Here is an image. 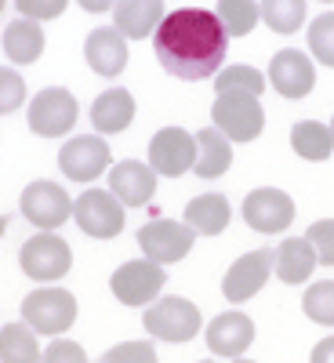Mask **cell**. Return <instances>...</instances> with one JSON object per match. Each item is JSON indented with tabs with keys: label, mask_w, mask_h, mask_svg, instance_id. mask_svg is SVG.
<instances>
[{
	"label": "cell",
	"mask_w": 334,
	"mask_h": 363,
	"mask_svg": "<svg viewBox=\"0 0 334 363\" xmlns=\"http://www.w3.org/2000/svg\"><path fill=\"white\" fill-rule=\"evenodd\" d=\"M244 222L255 233H284L294 222V200L277 186L251 189L244 200Z\"/></svg>",
	"instance_id": "9a60e30c"
},
{
	"label": "cell",
	"mask_w": 334,
	"mask_h": 363,
	"mask_svg": "<svg viewBox=\"0 0 334 363\" xmlns=\"http://www.w3.org/2000/svg\"><path fill=\"white\" fill-rule=\"evenodd\" d=\"M18 265L29 280H37V284H55V280H62L66 272L73 269V251L69 244L58 233L44 229L37 236H29L22 251H18Z\"/></svg>",
	"instance_id": "5b68a950"
},
{
	"label": "cell",
	"mask_w": 334,
	"mask_h": 363,
	"mask_svg": "<svg viewBox=\"0 0 334 363\" xmlns=\"http://www.w3.org/2000/svg\"><path fill=\"white\" fill-rule=\"evenodd\" d=\"M73 218L91 240H113L124 229V203L109 189H84L73 200Z\"/></svg>",
	"instance_id": "30bf717a"
},
{
	"label": "cell",
	"mask_w": 334,
	"mask_h": 363,
	"mask_svg": "<svg viewBox=\"0 0 334 363\" xmlns=\"http://www.w3.org/2000/svg\"><path fill=\"white\" fill-rule=\"evenodd\" d=\"M291 149L301 160L323 164L334 153V135H330L327 124H320V120H298V124L291 128Z\"/></svg>",
	"instance_id": "d4e9b609"
},
{
	"label": "cell",
	"mask_w": 334,
	"mask_h": 363,
	"mask_svg": "<svg viewBox=\"0 0 334 363\" xmlns=\"http://www.w3.org/2000/svg\"><path fill=\"white\" fill-rule=\"evenodd\" d=\"M4 55L15 66H33L44 55V29L33 18H15L4 26Z\"/></svg>",
	"instance_id": "603a6c76"
},
{
	"label": "cell",
	"mask_w": 334,
	"mask_h": 363,
	"mask_svg": "<svg viewBox=\"0 0 334 363\" xmlns=\"http://www.w3.org/2000/svg\"><path fill=\"white\" fill-rule=\"evenodd\" d=\"M301 309L313 323H323V327H334V280H320L306 291L301 298Z\"/></svg>",
	"instance_id": "f546056e"
},
{
	"label": "cell",
	"mask_w": 334,
	"mask_h": 363,
	"mask_svg": "<svg viewBox=\"0 0 334 363\" xmlns=\"http://www.w3.org/2000/svg\"><path fill=\"white\" fill-rule=\"evenodd\" d=\"M99 363H160V356L149 342H120L109 352H102Z\"/></svg>",
	"instance_id": "1f68e13d"
},
{
	"label": "cell",
	"mask_w": 334,
	"mask_h": 363,
	"mask_svg": "<svg viewBox=\"0 0 334 363\" xmlns=\"http://www.w3.org/2000/svg\"><path fill=\"white\" fill-rule=\"evenodd\" d=\"M211 116H215V128L229 142H255L265 128V109L258 95H247V91H222V95H215Z\"/></svg>",
	"instance_id": "277c9868"
},
{
	"label": "cell",
	"mask_w": 334,
	"mask_h": 363,
	"mask_svg": "<svg viewBox=\"0 0 334 363\" xmlns=\"http://www.w3.org/2000/svg\"><path fill=\"white\" fill-rule=\"evenodd\" d=\"M109 164H113L109 142L99 135H73L58 149V171L69 182H84V186L102 178V171H109Z\"/></svg>",
	"instance_id": "8fae6325"
},
{
	"label": "cell",
	"mask_w": 334,
	"mask_h": 363,
	"mask_svg": "<svg viewBox=\"0 0 334 363\" xmlns=\"http://www.w3.org/2000/svg\"><path fill=\"white\" fill-rule=\"evenodd\" d=\"M233 218V207L222 193H204L196 200L186 203V222L196 229V236H218L229 229Z\"/></svg>",
	"instance_id": "cb8c5ba5"
},
{
	"label": "cell",
	"mask_w": 334,
	"mask_h": 363,
	"mask_svg": "<svg viewBox=\"0 0 334 363\" xmlns=\"http://www.w3.org/2000/svg\"><path fill=\"white\" fill-rule=\"evenodd\" d=\"M91 124L102 135H120L135 124V99L128 87H109L91 106Z\"/></svg>",
	"instance_id": "ffe728a7"
},
{
	"label": "cell",
	"mask_w": 334,
	"mask_h": 363,
	"mask_svg": "<svg viewBox=\"0 0 334 363\" xmlns=\"http://www.w3.org/2000/svg\"><path fill=\"white\" fill-rule=\"evenodd\" d=\"M196 164V135L182 128H160L149 138V167L164 178H182Z\"/></svg>",
	"instance_id": "7c38bea8"
},
{
	"label": "cell",
	"mask_w": 334,
	"mask_h": 363,
	"mask_svg": "<svg viewBox=\"0 0 334 363\" xmlns=\"http://www.w3.org/2000/svg\"><path fill=\"white\" fill-rule=\"evenodd\" d=\"M160 22H164V0H116L113 4V26L128 40L153 37Z\"/></svg>",
	"instance_id": "d6986e66"
},
{
	"label": "cell",
	"mask_w": 334,
	"mask_h": 363,
	"mask_svg": "<svg viewBox=\"0 0 334 363\" xmlns=\"http://www.w3.org/2000/svg\"><path fill=\"white\" fill-rule=\"evenodd\" d=\"M77 4H80L87 15H102V11H113L116 0H77Z\"/></svg>",
	"instance_id": "74e56055"
},
{
	"label": "cell",
	"mask_w": 334,
	"mask_h": 363,
	"mask_svg": "<svg viewBox=\"0 0 334 363\" xmlns=\"http://www.w3.org/2000/svg\"><path fill=\"white\" fill-rule=\"evenodd\" d=\"M265 77H269V87H277V95H284V99H306L316 87L313 58L306 51H298V48H287V51L272 55Z\"/></svg>",
	"instance_id": "5bb4252c"
},
{
	"label": "cell",
	"mask_w": 334,
	"mask_h": 363,
	"mask_svg": "<svg viewBox=\"0 0 334 363\" xmlns=\"http://www.w3.org/2000/svg\"><path fill=\"white\" fill-rule=\"evenodd\" d=\"M272 258H277V251H272V247H258V251L240 255V258L229 265L226 280H222L226 301L240 306V301L255 298V294L269 284V277H272Z\"/></svg>",
	"instance_id": "4fadbf2b"
},
{
	"label": "cell",
	"mask_w": 334,
	"mask_h": 363,
	"mask_svg": "<svg viewBox=\"0 0 334 363\" xmlns=\"http://www.w3.org/2000/svg\"><path fill=\"white\" fill-rule=\"evenodd\" d=\"M306 240L313 244L320 265H334V218H320L306 229Z\"/></svg>",
	"instance_id": "836d02e7"
},
{
	"label": "cell",
	"mask_w": 334,
	"mask_h": 363,
	"mask_svg": "<svg viewBox=\"0 0 334 363\" xmlns=\"http://www.w3.org/2000/svg\"><path fill=\"white\" fill-rule=\"evenodd\" d=\"M200 363H215V359H200Z\"/></svg>",
	"instance_id": "7bdbcfd3"
},
{
	"label": "cell",
	"mask_w": 334,
	"mask_h": 363,
	"mask_svg": "<svg viewBox=\"0 0 334 363\" xmlns=\"http://www.w3.org/2000/svg\"><path fill=\"white\" fill-rule=\"evenodd\" d=\"M215 15L222 18L229 37H247L262 18V8H258V0H218Z\"/></svg>",
	"instance_id": "83f0119b"
},
{
	"label": "cell",
	"mask_w": 334,
	"mask_h": 363,
	"mask_svg": "<svg viewBox=\"0 0 334 363\" xmlns=\"http://www.w3.org/2000/svg\"><path fill=\"white\" fill-rule=\"evenodd\" d=\"M330 135H334V120H330Z\"/></svg>",
	"instance_id": "b9f144b4"
},
{
	"label": "cell",
	"mask_w": 334,
	"mask_h": 363,
	"mask_svg": "<svg viewBox=\"0 0 334 363\" xmlns=\"http://www.w3.org/2000/svg\"><path fill=\"white\" fill-rule=\"evenodd\" d=\"M229 363H255V359H244V356H236V359H229Z\"/></svg>",
	"instance_id": "ab89813d"
},
{
	"label": "cell",
	"mask_w": 334,
	"mask_h": 363,
	"mask_svg": "<svg viewBox=\"0 0 334 363\" xmlns=\"http://www.w3.org/2000/svg\"><path fill=\"white\" fill-rule=\"evenodd\" d=\"M316 265H320V258L306 236H287L277 247V258H272V269H277V277L284 284H306Z\"/></svg>",
	"instance_id": "44dd1931"
},
{
	"label": "cell",
	"mask_w": 334,
	"mask_h": 363,
	"mask_svg": "<svg viewBox=\"0 0 334 363\" xmlns=\"http://www.w3.org/2000/svg\"><path fill=\"white\" fill-rule=\"evenodd\" d=\"M40 363H91V359H87V352H84L77 342L58 338V342H51V345L44 349V359H40Z\"/></svg>",
	"instance_id": "d590c367"
},
{
	"label": "cell",
	"mask_w": 334,
	"mask_h": 363,
	"mask_svg": "<svg viewBox=\"0 0 334 363\" xmlns=\"http://www.w3.org/2000/svg\"><path fill=\"white\" fill-rule=\"evenodd\" d=\"M196 244V229L189 222H174V218H157L138 229V247L149 262H160V265H171V262H182Z\"/></svg>",
	"instance_id": "ba28073f"
},
{
	"label": "cell",
	"mask_w": 334,
	"mask_h": 363,
	"mask_svg": "<svg viewBox=\"0 0 334 363\" xmlns=\"http://www.w3.org/2000/svg\"><path fill=\"white\" fill-rule=\"evenodd\" d=\"M22 102H26V80L11 66H0V116L15 113Z\"/></svg>",
	"instance_id": "d6a6232c"
},
{
	"label": "cell",
	"mask_w": 334,
	"mask_h": 363,
	"mask_svg": "<svg viewBox=\"0 0 334 363\" xmlns=\"http://www.w3.org/2000/svg\"><path fill=\"white\" fill-rule=\"evenodd\" d=\"M204 335H207V349L215 356L236 359V356H244L247 345L255 342V320L244 316V313H218L207 323Z\"/></svg>",
	"instance_id": "e0dca14e"
},
{
	"label": "cell",
	"mask_w": 334,
	"mask_h": 363,
	"mask_svg": "<svg viewBox=\"0 0 334 363\" xmlns=\"http://www.w3.org/2000/svg\"><path fill=\"white\" fill-rule=\"evenodd\" d=\"M145 330L160 342H193L204 327V316L200 309L193 306L189 298H178V294H164L157 301L145 306V316H142Z\"/></svg>",
	"instance_id": "7a4b0ae2"
},
{
	"label": "cell",
	"mask_w": 334,
	"mask_h": 363,
	"mask_svg": "<svg viewBox=\"0 0 334 363\" xmlns=\"http://www.w3.org/2000/svg\"><path fill=\"white\" fill-rule=\"evenodd\" d=\"M262 22L280 37H291L306 26V0H262Z\"/></svg>",
	"instance_id": "4316f807"
},
{
	"label": "cell",
	"mask_w": 334,
	"mask_h": 363,
	"mask_svg": "<svg viewBox=\"0 0 334 363\" xmlns=\"http://www.w3.org/2000/svg\"><path fill=\"white\" fill-rule=\"evenodd\" d=\"M18 211H22V218L29 225H37V229H58L66 218H73V200L69 193L58 186V182H29V186L22 189L18 196Z\"/></svg>",
	"instance_id": "52a82bcc"
},
{
	"label": "cell",
	"mask_w": 334,
	"mask_h": 363,
	"mask_svg": "<svg viewBox=\"0 0 334 363\" xmlns=\"http://www.w3.org/2000/svg\"><path fill=\"white\" fill-rule=\"evenodd\" d=\"M229 164H233V142L215 124L196 131V164H193V171L211 182V178H222L229 171Z\"/></svg>",
	"instance_id": "7402d4cb"
},
{
	"label": "cell",
	"mask_w": 334,
	"mask_h": 363,
	"mask_svg": "<svg viewBox=\"0 0 334 363\" xmlns=\"http://www.w3.org/2000/svg\"><path fill=\"white\" fill-rule=\"evenodd\" d=\"M269 87V77L255 66H226L215 73V91H247V95H262Z\"/></svg>",
	"instance_id": "f1b7e54d"
},
{
	"label": "cell",
	"mask_w": 334,
	"mask_h": 363,
	"mask_svg": "<svg viewBox=\"0 0 334 363\" xmlns=\"http://www.w3.org/2000/svg\"><path fill=\"white\" fill-rule=\"evenodd\" d=\"M40 342H37V330L22 323H8L0 327V363H40Z\"/></svg>",
	"instance_id": "484cf974"
},
{
	"label": "cell",
	"mask_w": 334,
	"mask_h": 363,
	"mask_svg": "<svg viewBox=\"0 0 334 363\" xmlns=\"http://www.w3.org/2000/svg\"><path fill=\"white\" fill-rule=\"evenodd\" d=\"M309 51L316 62L334 69V11H323L309 26Z\"/></svg>",
	"instance_id": "4dcf8cb0"
},
{
	"label": "cell",
	"mask_w": 334,
	"mask_h": 363,
	"mask_svg": "<svg viewBox=\"0 0 334 363\" xmlns=\"http://www.w3.org/2000/svg\"><path fill=\"white\" fill-rule=\"evenodd\" d=\"M323 4H330V0H323Z\"/></svg>",
	"instance_id": "ee69618b"
},
{
	"label": "cell",
	"mask_w": 334,
	"mask_h": 363,
	"mask_svg": "<svg viewBox=\"0 0 334 363\" xmlns=\"http://www.w3.org/2000/svg\"><path fill=\"white\" fill-rule=\"evenodd\" d=\"M84 58H87V66L95 69L99 77L113 80V77L124 73V66H128V37L120 33L116 26L91 29L87 40H84Z\"/></svg>",
	"instance_id": "2e32d148"
},
{
	"label": "cell",
	"mask_w": 334,
	"mask_h": 363,
	"mask_svg": "<svg viewBox=\"0 0 334 363\" xmlns=\"http://www.w3.org/2000/svg\"><path fill=\"white\" fill-rule=\"evenodd\" d=\"M69 0H15V8L22 18H33V22H51L66 11Z\"/></svg>",
	"instance_id": "e575fe53"
},
{
	"label": "cell",
	"mask_w": 334,
	"mask_h": 363,
	"mask_svg": "<svg viewBox=\"0 0 334 363\" xmlns=\"http://www.w3.org/2000/svg\"><path fill=\"white\" fill-rule=\"evenodd\" d=\"M109 193L124 207H142L157 193V171L142 160H120L109 171Z\"/></svg>",
	"instance_id": "ac0fdd59"
},
{
	"label": "cell",
	"mask_w": 334,
	"mask_h": 363,
	"mask_svg": "<svg viewBox=\"0 0 334 363\" xmlns=\"http://www.w3.org/2000/svg\"><path fill=\"white\" fill-rule=\"evenodd\" d=\"M153 51L160 66L178 80H207L215 77L229 55V33L215 11L178 8L164 15L153 33Z\"/></svg>",
	"instance_id": "6da1fadb"
},
{
	"label": "cell",
	"mask_w": 334,
	"mask_h": 363,
	"mask_svg": "<svg viewBox=\"0 0 334 363\" xmlns=\"http://www.w3.org/2000/svg\"><path fill=\"white\" fill-rule=\"evenodd\" d=\"M313 363H334V338L316 342V349H313Z\"/></svg>",
	"instance_id": "8d00e7d4"
},
{
	"label": "cell",
	"mask_w": 334,
	"mask_h": 363,
	"mask_svg": "<svg viewBox=\"0 0 334 363\" xmlns=\"http://www.w3.org/2000/svg\"><path fill=\"white\" fill-rule=\"evenodd\" d=\"M77 298L66 287H40L22 298V320L37 330V335H66L77 323Z\"/></svg>",
	"instance_id": "3957f363"
},
{
	"label": "cell",
	"mask_w": 334,
	"mask_h": 363,
	"mask_svg": "<svg viewBox=\"0 0 334 363\" xmlns=\"http://www.w3.org/2000/svg\"><path fill=\"white\" fill-rule=\"evenodd\" d=\"M4 4H8V0H0V11H4Z\"/></svg>",
	"instance_id": "60d3db41"
},
{
	"label": "cell",
	"mask_w": 334,
	"mask_h": 363,
	"mask_svg": "<svg viewBox=\"0 0 334 363\" xmlns=\"http://www.w3.org/2000/svg\"><path fill=\"white\" fill-rule=\"evenodd\" d=\"M29 131L40 138H66L80 116V106L73 91L66 87H44L40 95L29 99Z\"/></svg>",
	"instance_id": "8992f818"
},
{
	"label": "cell",
	"mask_w": 334,
	"mask_h": 363,
	"mask_svg": "<svg viewBox=\"0 0 334 363\" xmlns=\"http://www.w3.org/2000/svg\"><path fill=\"white\" fill-rule=\"evenodd\" d=\"M4 229H8V218H4V215H0V236H4Z\"/></svg>",
	"instance_id": "f35d334b"
},
{
	"label": "cell",
	"mask_w": 334,
	"mask_h": 363,
	"mask_svg": "<svg viewBox=\"0 0 334 363\" xmlns=\"http://www.w3.org/2000/svg\"><path fill=\"white\" fill-rule=\"evenodd\" d=\"M167 284V272L160 262H124L113 277H109V287H113V298L120 306H149V301L160 298V287Z\"/></svg>",
	"instance_id": "9c48e42d"
}]
</instances>
